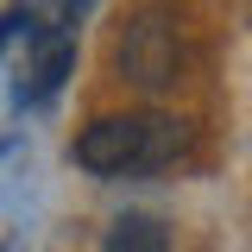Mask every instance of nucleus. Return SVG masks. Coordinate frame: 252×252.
I'll return each instance as SVG.
<instances>
[{"mask_svg": "<svg viewBox=\"0 0 252 252\" xmlns=\"http://www.w3.org/2000/svg\"><path fill=\"white\" fill-rule=\"evenodd\" d=\"M183 152H189V120L158 114V107H145V114H94L69 145L76 170H89V177H158Z\"/></svg>", "mask_w": 252, "mask_h": 252, "instance_id": "1", "label": "nucleus"}, {"mask_svg": "<svg viewBox=\"0 0 252 252\" xmlns=\"http://www.w3.org/2000/svg\"><path fill=\"white\" fill-rule=\"evenodd\" d=\"M114 69H120L126 89L139 94H164L177 76H183V38H177V26L164 19V13H132L120 26V44H114Z\"/></svg>", "mask_w": 252, "mask_h": 252, "instance_id": "2", "label": "nucleus"}, {"mask_svg": "<svg viewBox=\"0 0 252 252\" xmlns=\"http://www.w3.org/2000/svg\"><path fill=\"white\" fill-rule=\"evenodd\" d=\"M76 69V38H63V32H32V63L19 69V89L13 101L19 107H38V101H51L63 89V76Z\"/></svg>", "mask_w": 252, "mask_h": 252, "instance_id": "3", "label": "nucleus"}, {"mask_svg": "<svg viewBox=\"0 0 252 252\" xmlns=\"http://www.w3.org/2000/svg\"><path fill=\"white\" fill-rule=\"evenodd\" d=\"M101 252H170V227L158 215H114Z\"/></svg>", "mask_w": 252, "mask_h": 252, "instance_id": "4", "label": "nucleus"}]
</instances>
